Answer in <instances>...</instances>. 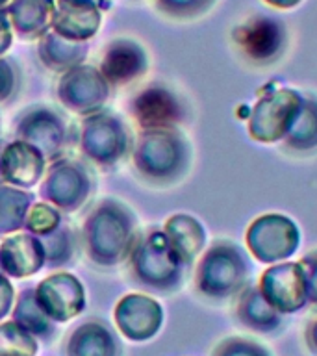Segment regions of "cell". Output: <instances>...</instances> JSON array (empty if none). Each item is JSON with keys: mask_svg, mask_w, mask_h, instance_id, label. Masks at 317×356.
<instances>
[{"mask_svg": "<svg viewBox=\"0 0 317 356\" xmlns=\"http://www.w3.org/2000/svg\"><path fill=\"white\" fill-rule=\"evenodd\" d=\"M252 264L243 247L230 239H217L200 256L195 288L211 300L236 299L250 284Z\"/></svg>", "mask_w": 317, "mask_h": 356, "instance_id": "6da1fadb", "label": "cell"}, {"mask_svg": "<svg viewBox=\"0 0 317 356\" xmlns=\"http://www.w3.org/2000/svg\"><path fill=\"white\" fill-rule=\"evenodd\" d=\"M302 269H304L306 278V289H308V302L317 306V249L310 250L304 254L299 261Z\"/></svg>", "mask_w": 317, "mask_h": 356, "instance_id": "83f0119b", "label": "cell"}, {"mask_svg": "<svg viewBox=\"0 0 317 356\" xmlns=\"http://www.w3.org/2000/svg\"><path fill=\"white\" fill-rule=\"evenodd\" d=\"M115 321L128 339L145 341L158 334L163 323V310L158 300L147 295H127L117 305Z\"/></svg>", "mask_w": 317, "mask_h": 356, "instance_id": "30bf717a", "label": "cell"}, {"mask_svg": "<svg viewBox=\"0 0 317 356\" xmlns=\"http://www.w3.org/2000/svg\"><path fill=\"white\" fill-rule=\"evenodd\" d=\"M130 241V219L124 221L121 210H100L88 219V243H91V256L100 264H113L124 254V245Z\"/></svg>", "mask_w": 317, "mask_h": 356, "instance_id": "ba28073f", "label": "cell"}, {"mask_svg": "<svg viewBox=\"0 0 317 356\" xmlns=\"http://www.w3.org/2000/svg\"><path fill=\"white\" fill-rule=\"evenodd\" d=\"M13 305V288L4 277H0V319L10 314Z\"/></svg>", "mask_w": 317, "mask_h": 356, "instance_id": "f1b7e54d", "label": "cell"}, {"mask_svg": "<svg viewBox=\"0 0 317 356\" xmlns=\"http://www.w3.org/2000/svg\"><path fill=\"white\" fill-rule=\"evenodd\" d=\"M211 356H273L266 345L243 336H230L221 339L211 350Z\"/></svg>", "mask_w": 317, "mask_h": 356, "instance_id": "d4e9b609", "label": "cell"}, {"mask_svg": "<svg viewBox=\"0 0 317 356\" xmlns=\"http://www.w3.org/2000/svg\"><path fill=\"white\" fill-rule=\"evenodd\" d=\"M234 314L245 328L258 334H275L284 327V316L261 295L258 284H249L236 297Z\"/></svg>", "mask_w": 317, "mask_h": 356, "instance_id": "7c38bea8", "label": "cell"}, {"mask_svg": "<svg viewBox=\"0 0 317 356\" xmlns=\"http://www.w3.org/2000/svg\"><path fill=\"white\" fill-rule=\"evenodd\" d=\"M44 261V250L38 239L28 236H13L2 243L0 264L6 273L13 277H30L41 269Z\"/></svg>", "mask_w": 317, "mask_h": 356, "instance_id": "2e32d148", "label": "cell"}, {"mask_svg": "<svg viewBox=\"0 0 317 356\" xmlns=\"http://www.w3.org/2000/svg\"><path fill=\"white\" fill-rule=\"evenodd\" d=\"M58 221L60 217L50 206L38 204L28 216V228L35 234H49L50 230H54Z\"/></svg>", "mask_w": 317, "mask_h": 356, "instance_id": "4316f807", "label": "cell"}, {"mask_svg": "<svg viewBox=\"0 0 317 356\" xmlns=\"http://www.w3.org/2000/svg\"><path fill=\"white\" fill-rule=\"evenodd\" d=\"M10 15L17 32L24 38H33L35 33L47 30L50 2L49 0H15L11 4Z\"/></svg>", "mask_w": 317, "mask_h": 356, "instance_id": "44dd1931", "label": "cell"}, {"mask_svg": "<svg viewBox=\"0 0 317 356\" xmlns=\"http://www.w3.org/2000/svg\"><path fill=\"white\" fill-rule=\"evenodd\" d=\"M258 288L267 302L282 316L297 314L308 305L304 269L299 261L271 264L261 273Z\"/></svg>", "mask_w": 317, "mask_h": 356, "instance_id": "52a82bcc", "label": "cell"}, {"mask_svg": "<svg viewBox=\"0 0 317 356\" xmlns=\"http://www.w3.org/2000/svg\"><path fill=\"white\" fill-rule=\"evenodd\" d=\"M10 24L6 21V17L0 13V52H4L10 47Z\"/></svg>", "mask_w": 317, "mask_h": 356, "instance_id": "4dcf8cb0", "label": "cell"}, {"mask_svg": "<svg viewBox=\"0 0 317 356\" xmlns=\"http://www.w3.org/2000/svg\"><path fill=\"white\" fill-rule=\"evenodd\" d=\"M54 117L49 111H38L32 117H28L24 124L21 127V136L38 145V150H41L44 136V149L43 152L52 154L58 150V145H61V124L56 121Z\"/></svg>", "mask_w": 317, "mask_h": 356, "instance_id": "7402d4cb", "label": "cell"}, {"mask_svg": "<svg viewBox=\"0 0 317 356\" xmlns=\"http://www.w3.org/2000/svg\"><path fill=\"white\" fill-rule=\"evenodd\" d=\"M35 353L38 343L32 332L15 321L0 325V356H35Z\"/></svg>", "mask_w": 317, "mask_h": 356, "instance_id": "cb8c5ba5", "label": "cell"}, {"mask_svg": "<svg viewBox=\"0 0 317 356\" xmlns=\"http://www.w3.org/2000/svg\"><path fill=\"white\" fill-rule=\"evenodd\" d=\"M4 2H6V0H0V6H2V4H4Z\"/></svg>", "mask_w": 317, "mask_h": 356, "instance_id": "d6a6232c", "label": "cell"}, {"mask_svg": "<svg viewBox=\"0 0 317 356\" xmlns=\"http://www.w3.org/2000/svg\"><path fill=\"white\" fill-rule=\"evenodd\" d=\"M284 149L295 154L317 150V97L306 95L293 124L282 139Z\"/></svg>", "mask_w": 317, "mask_h": 356, "instance_id": "d6986e66", "label": "cell"}, {"mask_svg": "<svg viewBox=\"0 0 317 356\" xmlns=\"http://www.w3.org/2000/svg\"><path fill=\"white\" fill-rule=\"evenodd\" d=\"M247 249L261 264H280L297 252L300 230L293 219L282 213L256 217L245 234Z\"/></svg>", "mask_w": 317, "mask_h": 356, "instance_id": "5b68a950", "label": "cell"}, {"mask_svg": "<svg viewBox=\"0 0 317 356\" xmlns=\"http://www.w3.org/2000/svg\"><path fill=\"white\" fill-rule=\"evenodd\" d=\"M232 39L247 61L254 65H269L282 56L288 32L280 19L254 15L234 28Z\"/></svg>", "mask_w": 317, "mask_h": 356, "instance_id": "8992f818", "label": "cell"}, {"mask_svg": "<svg viewBox=\"0 0 317 356\" xmlns=\"http://www.w3.org/2000/svg\"><path fill=\"white\" fill-rule=\"evenodd\" d=\"M132 111L138 122L149 130L174 128L182 121L184 110L180 100L165 88H147L136 97Z\"/></svg>", "mask_w": 317, "mask_h": 356, "instance_id": "8fae6325", "label": "cell"}, {"mask_svg": "<svg viewBox=\"0 0 317 356\" xmlns=\"http://www.w3.org/2000/svg\"><path fill=\"white\" fill-rule=\"evenodd\" d=\"M0 171L10 182L21 186H33L43 171V158L38 149L30 145L13 143L2 154Z\"/></svg>", "mask_w": 317, "mask_h": 356, "instance_id": "ac0fdd59", "label": "cell"}, {"mask_svg": "<svg viewBox=\"0 0 317 356\" xmlns=\"http://www.w3.org/2000/svg\"><path fill=\"white\" fill-rule=\"evenodd\" d=\"M13 321L19 323L28 332L38 334L41 338H49L52 334V321L50 317L41 310V306L35 300V291L26 289L17 300L15 312H13Z\"/></svg>", "mask_w": 317, "mask_h": 356, "instance_id": "603a6c76", "label": "cell"}, {"mask_svg": "<svg viewBox=\"0 0 317 356\" xmlns=\"http://www.w3.org/2000/svg\"><path fill=\"white\" fill-rule=\"evenodd\" d=\"M304 341L306 345H308L310 353H314V355L317 356V314L311 317L310 321H308V325H306Z\"/></svg>", "mask_w": 317, "mask_h": 356, "instance_id": "f546056e", "label": "cell"}, {"mask_svg": "<svg viewBox=\"0 0 317 356\" xmlns=\"http://www.w3.org/2000/svg\"><path fill=\"white\" fill-rule=\"evenodd\" d=\"M263 2L277 8V10H291L295 6H299L302 0H263Z\"/></svg>", "mask_w": 317, "mask_h": 356, "instance_id": "1f68e13d", "label": "cell"}, {"mask_svg": "<svg viewBox=\"0 0 317 356\" xmlns=\"http://www.w3.org/2000/svg\"><path fill=\"white\" fill-rule=\"evenodd\" d=\"M83 150L102 163H110L124 150V132L111 117H93L83 127Z\"/></svg>", "mask_w": 317, "mask_h": 356, "instance_id": "9a60e30c", "label": "cell"}, {"mask_svg": "<svg viewBox=\"0 0 317 356\" xmlns=\"http://www.w3.org/2000/svg\"><path fill=\"white\" fill-rule=\"evenodd\" d=\"M217 0H156V4L161 11H165L171 17H199L210 10Z\"/></svg>", "mask_w": 317, "mask_h": 356, "instance_id": "484cf974", "label": "cell"}, {"mask_svg": "<svg viewBox=\"0 0 317 356\" xmlns=\"http://www.w3.org/2000/svg\"><path fill=\"white\" fill-rule=\"evenodd\" d=\"M189 150L188 139L174 128L147 130L141 136L136 150V163L145 177L160 182H172L188 171Z\"/></svg>", "mask_w": 317, "mask_h": 356, "instance_id": "7a4b0ae2", "label": "cell"}, {"mask_svg": "<svg viewBox=\"0 0 317 356\" xmlns=\"http://www.w3.org/2000/svg\"><path fill=\"white\" fill-rule=\"evenodd\" d=\"M147 69L145 50L133 41H113L102 58V74L113 83H127L141 76Z\"/></svg>", "mask_w": 317, "mask_h": 356, "instance_id": "5bb4252c", "label": "cell"}, {"mask_svg": "<svg viewBox=\"0 0 317 356\" xmlns=\"http://www.w3.org/2000/svg\"><path fill=\"white\" fill-rule=\"evenodd\" d=\"M100 13L93 0H58L54 13V30L63 38L88 39L95 35Z\"/></svg>", "mask_w": 317, "mask_h": 356, "instance_id": "4fadbf2b", "label": "cell"}, {"mask_svg": "<svg viewBox=\"0 0 317 356\" xmlns=\"http://www.w3.org/2000/svg\"><path fill=\"white\" fill-rule=\"evenodd\" d=\"M115 339L102 325L86 323L71 334L67 355L69 356H115Z\"/></svg>", "mask_w": 317, "mask_h": 356, "instance_id": "ffe728a7", "label": "cell"}, {"mask_svg": "<svg viewBox=\"0 0 317 356\" xmlns=\"http://www.w3.org/2000/svg\"><path fill=\"white\" fill-rule=\"evenodd\" d=\"M165 236L180 260L189 267L206 245L204 227L195 217L178 213L165 222Z\"/></svg>", "mask_w": 317, "mask_h": 356, "instance_id": "e0dca14e", "label": "cell"}, {"mask_svg": "<svg viewBox=\"0 0 317 356\" xmlns=\"http://www.w3.org/2000/svg\"><path fill=\"white\" fill-rule=\"evenodd\" d=\"M304 95L291 88L266 89L249 115V136L260 143H277L293 124Z\"/></svg>", "mask_w": 317, "mask_h": 356, "instance_id": "277c9868", "label": "cell"}, {"mask_svg": "<svg viewBox=\"0 0 317 356\" xmlns=\"http://www.w3.org/2000/svg\"><path fill=\"white\" fill-rule=\"evenodd\" d=\"M35 300L52 321H69L83 310V288L72 275L60 273L39 284Z\"/></svg>", "mask_w": 317, "mask_h": 356, "instance_id": "9c48e42d", "label": "cell"}, {"mask_svg": "<svg viewBox=\"0 0 317 356\" xmlns=\"http://www.w3.org/2000/svg\"><path fill=\"white\" fill-rule=\"evenodd\" d=\"M132 266L139 284L158 291L177 289L188 269L161 230H152L139 241L132 254Z\"/></svg>", "mask_w": 317, "mask_h": 356, "instance_id": "3957f363", "label": "cell"}]
</instances>
